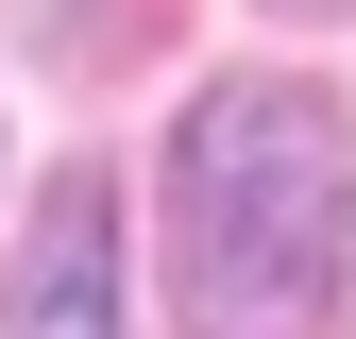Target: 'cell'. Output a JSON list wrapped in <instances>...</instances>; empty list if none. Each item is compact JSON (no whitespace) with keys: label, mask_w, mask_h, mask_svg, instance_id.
Segmentation results:
<instances>
[{"label":"cell","mask_w":356,"mask_h":339,"mask_svg":"<svg viewBox=\"0 0 356 339\" xmlns=\"http://www.w3.org/2000/svg\"><path fill=\"white\" fill-rule=\"evenodd\" d=\"M170 272L204 339H323L356 272V136L323 85H204L170 136Z\"/></svg>","instance_id":"6da1fadb"},{"label":"cell","mask_w":356,"mask_h":339,"mask_svg":"<svg viewBox=\"0 0 356 339\" xmlns=\"http://www.w3.org/2000/svg\"><path fill=\"white\" fill-rule=\"evenodd\" d=\"M0 339H119V204H102V170L34 187L17 272H0Z\"/></svg>","instance_id":"7a4b0ae2"},{"label":"cell","mask_w":356,"mask_h":339,"mask_svg":"<svg viewBox=\"0 0 356 339\" xmlns=\"http://www.w3.org/2000/svg\"><path fill=\"white\" fill-rule=\"evenodd\" d=\"M289 17H356V0H289Z\"/></svg>","instance_id":"3957f363"},{"label":"cell","mask_w":356,"mask_h":339,"mask_svg":"<svg viewBox=\"0 0 356 339\" xmlns=\"http://www.w3.org/2000/svg\"><path fill=\"white\" fill-rule=\"evenodd\" d=\"M34 17H68V0H34Z\"/></svg>","instance_id":"277c9868"}]
</instances>
